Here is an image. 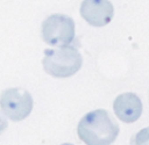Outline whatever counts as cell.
<instances>
[{"label":"cell","mask_w":149,"mask_h":145,"mask_svg":"<svg viewBox=\"0 0 149 145\" xmlns=\"http://www.w3.org/2000/svg\"><path fill=\"white\" fill-rule=\"evenodd\" d=\"M113 109L119 119L125 123H133L137 121L142 114V102L136 94L127 92L115 97Z\"/></svg>","instance_id":"cell-6"},{"label":"cell","mask_w":149,"mask_h":145,"mask_svg":"<svg viewBox=\"0 0 149 145\" xmlns=\"http://www.w3.org/2000/svg\"><path fill=\"white\" fill-rule=\"evenodd\" d=\"M61 145H73V144H69V143H64V144H61Z\"/></svg>","instance_id":"cell-9"},{"label":"cell","mask_w":149,"mask_h":145,"mask_svg":"<svg viewBox=\"0 0 149 145\" xmlns=\"http://www.w3.org/2000/svg\"><path fill=\"white\" fill-rule=\"evenodd\" d=\"M114 8L111 1L87 0L80 5L81 17L93 27H104L113 19Z\"/></svg>","instance_id":"cell-5"},{"label":"cell","mask_w":149,"mask_h":145,"mask_svg":"<svg viewBox=\"0 0 149 145\" xmlns=\"http://www.w3.org/2000/svg\"><path fill=\"white\" fill-rule=\"evenodd\" d=\"M129 145H149V126L137 131L130 138Z\"/></svg>","instance_id":"cell-7"},{"label":"cell","mask_w":149,"mask_h":145,"mask_svg":"<svg viewBox=\"0 0 149 145\" xmlns=\"http://www.w3.org/2000/svg\"><path fill=\"white\" fill-rule=\"evenodd\" d=\"M83 64L80 52L73 46L45 49L42 65L44 71L55 78H68L77 73Z\"/></svg>","instance_id":"cell-2"},{"label":"cell","mask_w":149,"mask_h":145,"mask_svg":"<svg viewBox=\"0 0 149 145\" xmlns=\"http://www.w3.org/2000/svg\"><path fill=\"white\" fill-rule=\"evenodd\" d=\"M7 125H8L7 119H6V118L1 115V113H0V133H1V132H3V131L6 130Z\"/></svg>","instance_id":"cell-8"},{"label":"cell","mask_w":149,"mask_h":145,"mask_svg":"<svg viewBox=\"0 0 149 145\" xmlns=\"http://www.w3.org/2000/svg\"><path fill=\"white\" fill-rule=\"evenodd\" d=\"M42 38L51 46H69L74 39L76 26L65 14H51L42 22Z\"/></svg>","instance_id":"cell-3"},{"label":"cell","mask_w":149,"mask_h":145,"mask_svg":"<svg viewBox=\"0 0 149 145\" xmlns=\"http://www.w3.org/2000/svg\"><path fill=\"white\" fill-rule=\"evenodd\" d=\"M33 97L27 89L7 88L0 94V107L7 118L19 122L29 116L33 110Z\"/></svg>","instance_id":"cell-4"},{"label":"cell","mask_w":149,"mask_h":145,"mask_svg":"<svg viewBox=\"0 0 149 145\" xmlns=\"http://www.w3.org/2000/svg\"><path fill=\"white\" fill-rule=\"evenodd\" d=\"M120 131L119 124L105 109L85 114L77 128V133L86 145H111Z\"/></svg>","instance_id":"cell-1"}]
</instances>
